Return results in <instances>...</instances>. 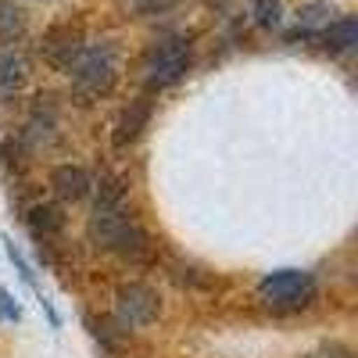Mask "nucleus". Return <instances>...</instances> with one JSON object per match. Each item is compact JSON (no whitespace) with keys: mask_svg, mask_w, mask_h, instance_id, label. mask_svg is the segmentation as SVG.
Instances as JSON below:
<instances>
[{"mask_svg":"<svg viewBox=\"0 0 358 358\" xmlns=\"http://www.w3.org/2000/svg\"><path fill=\"white\" fill-rule=\"evenodd\" d=\"M179 283H190V287H208L212 280L208 276H197V268H190V265H176V273H172Z\"/></svg>","mask_w":358,"mask_h":358,"instance_id":"16","label":"nucleus"},{"mask_svg":"<svg viewBox=\"0 0 358 358\" xmlns=\"http://www.w3.org/2000/svg\"><path fill=\"white\" fill-rule=\"evenodd\" d=\"M147 122H151V101L147 97H140V101H133L122 115H118V122H115V133H111V140H115V147H129L143 129H147Z\"/></svg>","mask_w":358,"mask_h":358,"instance_id":"8","label":"nucleus"},{"mask_svg":"<svg viewBox=\"0 0 358 358\" xmlns=\"http://www.w3.org/2000/svg\"><path fill=\"white\" fill-rule=\"evenodd\" d=\"M29 29L25 11L15 4V0H0V43H18Z\"/></svg>","mask_w":358,"mask_h":358,"instance_id":"12","label":"nucleus"},{"mask_svg":"<svg viewBox=\"0 0 358 358\" xmlns=\"http://www.w3.org/2000/svg\"><path fill=\"white\" fill-rule=\"evenodd\" d=\"M179 0H140V8L147 11V15H155V11H169V8H176Z\"/></svg>","mask_w":358,"mask_h":358,"instance_id":"18","label":"nucleus"},{"mask_svg":"<svg viewBox=\"0 0 358 358\" xmlns=\"http://www.w3.org/2000/svg\"><path fill=\"white\" fill-rule=\"evenodd\" d=\"M330 50H351L358 43V22L355 18H334L326 29H319L315 33Z\"/></svg>","mask_w":358,"mask_h":358,"instance_id":"11","label":"nucleus"},{"mask_svg":"<svg viewBox=\"0 0 358 358\" xmlns=\"http://www.w3.org/2000/svg\"><path fill=\"white\" fill-rule=\"evenodd\" d=\"M190 69V43L187 40H162L143 62V86L147 90H165L179 83Z\"/></svg>","mask_w":358,"mask_h":358,"instance_id":"4","label":"nucleus"},{"mask_svg":"<svg viewBox=\"0 0 358 358\" xmlns=\"http://www.w3.org/2000/svg\"><path fill=\"white\" fill-rule=\"evenodd\" d=\"M50 190L62 201H83L94 190V179H90V172L79 169V165H57L50 172Z\"/></svg>","mask_w":358,"mask_h":358,"instance_id":"7","label":"nucleus"},{"mask_svg":"<svg viewBox=\"0 0 358 358\" xmlns=\"http://www.w3.org/2000/svg\"><path fill=\"white\" fill-rule=\"evenodd\" d=\"M90 241L101 251H111L126 262H147L151 258V236H147L133 219H126V208H115V212H94L90 215Z\"/></svg>","mask_w":358,"mask_h":358,"instance_id":"1","label":"nucleus"},{"mask_svg":"<svg viewBox=\"0 0 358 358\" xmlns=\"http://www.w3.org/2000/svg\"><path fill=\"white\" fill-rule=\"evenodd\" d=\"M258 297L273 312H301L315 301V280L301 268H280L258 283Z\"/></svg>","mask_w":358,"mask_h":358,"instance_id":"3","label":"nucleus"},{"mask_svg":"<svg viewBox=\"0 0 358 358\" xmlns=\"http://www.w3.org/2000/svg\"><path fill=\"white\" fill-rule=\"evenodd\" d=\"M72 79V94L79 104H94L101 97H108L118 79V62L111 47H83L79 57L72 62V69L65 72Z\"/></svg>","mask_w":358,"mask_h":358,"instance_id":"2","label":"nucleus"},{"mask_svg":"<svg viewBox=\"0 0 358 358\" xmlns=\"http://www.w3.org/2000/svg\"><path fill=\"white\" fill-rule=\"evenodd\" d=\"M25 222H29V229H33L36 241H43V244H50V236H57L65 229V215H62L57 204H33L29 215H25Z\"/></svg>","mask_w":358,"mask_h":358,"instance_id":"10","label":"nucleus"},{"mask_svg":"<svg viewBox=\"0 0 358 358\" xmlns=\"http://www.w3.org/2000/svg\"><path fill=\"white\" fill-rule=\"evenodd\" d=\"M330 22H334V4H326V0H312V4L297 8V29H301V36L319 33Z\"/></svg>","mask_w":358,"mask_h":358,"instance_id":"13","label":"nucleus"},{"mask_svg":"<svg viewBox=\"0 0 358 358\" xmlns=\"http://www.w3.org/2000/svg\"><path fill=\"white\" fill-rule=\"evenodd\" d=\"M83 47L86 43H83V29L79 25H54V29H47V36L40 43V54H43V62L50 69L69 72Z\"/></svg>","mask_w":358,"mask_h":358,"instance_id":"6","label":"nucleus"},{"mask_svg":"<svg viewBox=\"0 0 358 358\" xmlns=\"http://www.w3.org/2000/svg\"><path fill=\"white\" fill-rule=\"evenodd\" d=\"M212 4H226V0H212Z\"/></svg>","mask_w":358,"mask_h":358,"instance_id":"20","label":"nucleus"},{"mask_svg":"<svg viewBox=\"0 0 358 358\" xmlns=\"http://www.w3.org/2000/svg\"><path fill=\"white\" fill-rule=\"evenodd\" d=\"M115 208H126V187H122V179L104 176L97 187V197H94V212H115Z\"/></svg>","mask_w":358,"mask_h":358,"instance_id":"14","label":"nucleus"},{"mask_svg":"<svg viewBox=\"0 0 358 358\" xmlns=\"http://www.w3.org/2000/svg\"><path fill=\"white\" fill-rule=\"evenodd\" d=\"M162 315V297L147 283H122L115 294V319L126 330H143Z\"/></svg>","mask_w":358,"mask_h":358,"instance_id":"5","label":"nucleus"},{"mask_svg":"<svg viewBox=\"0 0 358 358\" xmlns=\"http://www.w3.org/2000/svg\"><path fill=\"white\" fill-rule=\"evenodd\" d=\"M248 15L262 29H276L283 22V4L280 0H248Z\"/></svg>","mask_w":358,"mask_h":358,"instance_id":"15","label":"nucleus"},{"mask_svg":"<svg viewBox=\"0 0 358 358\" xmlns=\"http://www.w3.org/2000/svg\"><path fill=\"white\" fill-rule=\"evenodd\" d=\"M29 83V57L18 50H0V94L15 97Z\"/></svg>","mask_w":358,"mask_h":358,"instance_id":"9","label":"nucleus"},{"mask_svg":"<svg viewBox=\"0 0 358 358\" xmlns=\"http://www.w3.org/2000/svg\"><path fill=\"white\" fill-rule=\"evenodd\" d=\"M308 358H355L344 344H322V348H315V351H308Z\"/></svg>","mask_w":358,"mask_h":358,"instance_id":"17","label":"nucleus"},{"mask_svg":"<svg viewBox=\"0 0 358 358\" xmlns=\"http://www.w3.org/2000/svg\"><path fill=\"white\" fill-rule=\"evenodd\" d=\"M0 315H4V319H18V305L11 301V294H0Z\"/></svg>","mask_w":358,"mask_h":358,"instance_id":"19","label":"nucleus"}]
</instances>
